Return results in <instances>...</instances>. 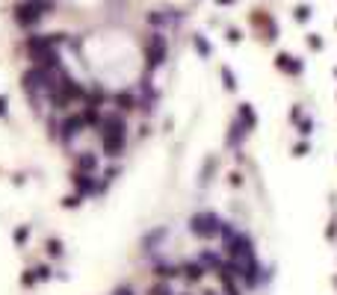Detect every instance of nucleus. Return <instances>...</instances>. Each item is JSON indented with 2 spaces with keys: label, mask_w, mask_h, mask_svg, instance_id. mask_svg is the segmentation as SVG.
<instances>
[{
  "label": "nucleus",
  "mask_w": 337,
  "mask_h": 295,
  "mask_svg": "<svg viewBox=\"0 0 337 295\" xmlns=\"http://www.w3.org/2000/svg\"><path fill=\"white\" fill-rule=\"evenodd\" d=\"M42 9H50L48 0H30V3H21L18 9H15V21L21 24V27H33V24L42 21Z\"/></svg>",
  "instance_id": "nucleus-3"
},
{
  "label": "nucleus",
  "mask_w": 337,
  "mask_h": 295,
  "mask_svg": "<svg viewBox=\"0 0 337 295\" xmlns=\"http://www.w3.org/2000/svg\"><path fill=\"white\" fill-rule=\"evenodd\" d=\"M275 62H278V68L284 71V74H299V71H302V62H299V59H293L290 53H281Z\"/></svg>",
  "instance_id": "nucleus-5"
},
{
  "label": "nucleus",
  "mask_w": 337,
  "mask_h": 295,
  "mask_svg": "<svg viewBox=\"0 0 337 295\" xmlns=\"http://www.w3.org/2000/svg\"><path fill=\"white\" fill-rule=\"evenodd\" d=\"M163 59H166V38L160 33L151 35V50H148V62L151 65H163Z\"/></svg>",
  "instance_id": "nucleus-4"
},
{
  "label": "nucleus",
  "mask_w": 337,
  "mask_h": 295,
  "mask_svg": "<svg viewBox=\"0 0 337 295\" xmlns=\"http://www.w3.org/2000/svg\"><path fill=\"white\" fill-rule=\"evenodd\" d=\"M228 38L231 42H240V30H228Z\"/></svg>",
  "instance_id": "nucleus-8"
},
{
  "label": "nucleus",
  "mask_w": 337,
  "mask_h": 295,
  "mask_svg": "<svg viewBox=\"0 0 337 295\" xmlns=\"http://www.w3.org/2000/svg\"><path fill=\"white\" fill-rule=\"evenodd\" d=\"M195 47H198V50H201V53H204V56H207V53H210V45H207V42H201V38H198V42H195Z\"/></svg>",
  "instance_id": "nucleus-7"
},
{
  "label": "nucleus",
  "mask_w": 337,
  "mask_h": 295,
  "mask_svg": "<svg viewBox=\"0 0 337 295\" xmlns=\"http://www.w3.org/2000/svg\"><path fill=\"white\" fill-rule=\"evenodd\" d=\"M219 3H234V0H219Z\"/></svg>",
  "instance_id": "nucleus-9"
},
{
  "label": "nucleus",
  "mask_w": 337,
  "mask_h": 295,
  "mask_svg": "<svg viewBox=\"0 0 337 295\" xmlns=\"http://www.w3.org/2000/svg\"><path fill=\"white\" fill-rule=\"evenodd\" d=\"M101 145H104V153L109 156H119L127 145V124H124V115L121 112H109L101 124Z\"/></svg>",
  "instance_id": "nucleus-1"
},
{
  "label": "nucleus",
  "mask_w": 337,
  "mask_h": 295,
  "mask_svg": "<svg viewBox=\"0 0 337 295\" xmlns=\"http://www.w3.org/2000/svg\"><path fill=\"white\" fill-rule=\"evenodd\" d=\"M225 230H228V224L222 222L219 215H213V212H204V215H195V219H193V233L204 236V239L225 236Z\"/></svg>",
  "instance_id": "nucleus-2"
},
{
  "label": "nucleus",
  "mask_w": 337,
  "mask_h": 295,
  "mask_svg": "<svg viewBox=\"0 0 337 295\" xmlns=\"http://www.w3.org/2000/svg\"><path fill=\"white\" fill-rule=\"evenodd\" d=\"M296 18H299V21H308V18H311V9H308V6H299V9H296Z\"/></svg>",
  "instance_id": "nucleus-6"
}]
</instances>
